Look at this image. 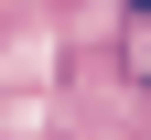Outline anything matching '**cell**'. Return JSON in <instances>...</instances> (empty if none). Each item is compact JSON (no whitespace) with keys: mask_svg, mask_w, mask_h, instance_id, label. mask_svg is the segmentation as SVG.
Wrapping results in <instances>:
<instances>
[{"mask_svg":"<svg viewBox=\"0 0 151 140\" xmlns=\"http://www.w3.org/2000/svg\"><path fill=\"white\" fill-rule=\"evenodd\" d=\"M108 43H119V75L151 97V0H140V11H119V32H108Z\"/></svg>","mask_w":151,"mask_h":140,"instance_id":"cell-1","label":"cell"}]
</instances>
